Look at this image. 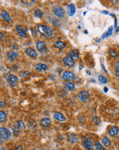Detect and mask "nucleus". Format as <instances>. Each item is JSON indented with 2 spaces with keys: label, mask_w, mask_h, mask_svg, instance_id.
<instances>
[{
  "label": "nucleus",
  "mask_w": 119,
  "mask_h": 150,
  "mask_svg": "<svg viewBox=\"0 0 119 150\" xmlns=\"http://www.w3.org/2000/svg\"><path fill=\"white\" fill-rule=\"evenodd\" d=\"M38 31L45 38H50L53 36V32L51 29L46 25H38Z\"/></svg>",
  "instance_id": "obj_1"
},
{
  "label": "nucleus",
  "mask_w": 119,
  "mask_h": 150,
  "mask_svg": "<svg viewBox=\"0 0 119 150\" xmlns=\"http://www.w3.org/2000/svg\"><path fill=\"white\" fill-rule=\"evenodd\" d=\"M6 79L10 86H14L18 82V78L13 75H8L6 76Z\"/></svg>",
  "instance_id": "obj_2"
},
{
  "label": "nucleus",
  "mask_w": 119,
  "mask_h": 150,
  "mask_svg": "<svg viewBox=\"0 0 119 150\" xmlns=\"http://www.w3.org/2000/svg\"><path fill=\"white\" fill-rule=\"evenodd\" d=\"M11 136L10 131L6 128H0V137L3 139H8Z\"/></svg>",
  "instance_id": "obj_3"
},
{
  "label": "nucleus",
  "mask_w": 119,
  "mask_h": 150,
  "mask_svg": "<svg viewBox=\"0 0 119 150\" xmlns=\"http://www.w3.org/2000/svg\"><path fill=\"white\" fill-rule=\"evenodd\" d=\"M53 13L55 14L56 17L58 18H63L64 16V9L62 8L60 6H57V7H55L54 9H53Z\"/></svg>",
  "instance_id": "obj_4"
},
{
  "label": "nucleus",
  "mask_w": 119,
  "mask_h": 150,
  "mask_svg": "<svg viewBox=\"0 0 119 150\" xmlns=\"http://www.w3.org/2000/svg\"><path fill=\"white\" fill-rule=\"evenodd\" d=\"M83 144L86 149L87 150H93V143L90 141V138L88 137H86V138L83 141Z\"/></svg>",
  "instance_id": "obj_5"
},
{
  "label": "nucleus",
  "mask_w": 119,
  "mask_h": 150,
  "mask_svg": "<svg viewBox=\"0 0 119 150\" xmlns=\"http://www.w3.org/2000/svg\"><path fill=\"white\" fill-rule=\"evenodd\" d=\"M78 97H79V98L81 101H83V102H87V101H88V100H89L90 94L88 92L83 91V92H79L78 94Z\"/></svg>",
  "instance_id": "obj_6"
},
{
  "label": "nucleus",
  "mask_w": 119,
  "mask_h": 150,
  "mask_svg": "<svg viewBox=\"0 0 119 150\" xmlns=\"http://www.w3.org/2000/svg\"><path fill=\"white\" fill-rule=\"evenodd\" d=\"M63 79L66 81H71L75 79V75L72 72L70 71H66L63 74Z\"/></svg>",
  "instance_id": "obj_7"
},
{
  "label": "nucleus",
  "mask_w": 119,
  "mask_h": 150,
  "mask_svg": "<svg viewBox=\"0 0 119 150\" xmlns=\"http://www.w3.org/2000/svg\"><path fill=\"white\" fill-rule=\"evenodd\" d=\"M16 29H17V32H18V33L19 34V36L21 37H26V36H27V31H26V29L23 27H22L21 25H17Z\"/></svg>",
  "instance_id": "obj_8"
},
{
  "label": "nucleus",
  "mask_w": 119,
  "mask_h": 150,
  "mask_svg": "<svg viewBox=\"0 0 119 150\" xmlns=\"http://www.w3.org/2000/svg\"><path fill=\"white\" fill-rule=\"evenodd\" d=\"M67 138H68V141L72 143H76L79 140V138L77 137V136L73 133L68 134V136H67Z\"/></svg>",
  "instance_id": "obj_9"
},
{
  "label": "nucleus",
  "mask_w": 119,
  "mask_h": 150,
  "mask_svg": "<svg viewBox=\"0 0 119 150\" xmlns=\"http://www.w3.org/2000/svg\"><path fill=\"white\" fill-rule=\"evenodd\" d=\"M63 62L67 66H73L75 64L74 60L73 59L71 58V57H64V59H63Z\"/></svg>",
  "instance_id": "obj_10"
},
{
  "label": "nucleus",
  "mask_w": 119,
  "mask_h": 150,
  "mask_svg": "<svg viewBox=\"0 0 119 150\" xmlns=\"http://www.w3.org/2000/svg\"><path fill=\"white\" fill-rule=\"evenodd\" d=\"M46 47H47V45H46L45 42H44L43 41H38L36 44V49L40 52L45 50Z\"/></svg>",
  "instance_id": "obj_11"
},
{
  "label": "nucleus",
  "mask_w": 119,
  "mask_h": 150,
  "mask_svg": "<svg viewBox=\"0 0 119 150\" xmlns=\"http://www.w3.org/2000/svg\"><path fill=\"white\" fill-rule=\"evenodd\" d=\"M35 68L37 70L40 71V72H44V71L47 70V69H48V66L45 63H38V64H36L35 66Z\"/></svg>",
  "instance_id": "obj_12"
},
{
  "label": "nucleus",
  "mask_w": 119,
  "mask_h": 150,
  "mask_svg": "<svg viewBox=\"0 0 119 150\" xmlns=\"http://www.w3.org/2000/svg\"><path fill=\"white\" fill-rule=\"evenodd\" d=\"M53 118L59 121H64L66 120V118L64 117V115L59 112H55L53 114Z\"/></svg>",
  "instance_id": "obj_13"
},
{
  "label": "nucleus",
  "mask_w": 119,
  "mask_h": 150,
  "mask_svg": "<svg viewBox=\"0 0 119 150\" xmlns=\"http://www.w3.org/2000/svg\"><path fill=\"white\" fill-rule=\"evenodd\" d=\"M76 8H75V6L74 4H70L67 8V13L68 14L69 16H73L74 14L75 13Z\"/></svg>",
  "instance_id": "obj_14"
},
{
  "label": "nucleus",
  "mask_w": 119,
  "mask_h": 150,
  "mask_svg": "<svg viewBox=\"0 0 119 150\" xmlns=\"http://www.w3.org/2000/svg\"><path fill=\"white\" fill-rule=\"evenodd\" d=\"M26 53L27 55H29L31 57H37V53L36 50L31 48H27L26 49Z\"/></svg>",
  "instance_id": "obj_15"
},
{
  "label": "nucleus",
  "mask_w": 119,
  "mask_h": 150,
  "mask_svg": "<svg viewBox=\"0 0 119 150\" xmlns=\"http://www.w3.org/2000/svg\"><path fill=\"white\" fill-rule=\"evenodd\" d=\"M79 57V53L77 50H72L69 53V57L74 59H77Z\"/></svg>",
  "instance_id": "obj_16"
},
{
  "label": "nucleus",
  "mask_w": 119,
  "mask_h": 150,
  "mask_svg": "<svg viewBox=\"0 0 119 150\" xmlns=\"http://www.w3.org/2000/svg\"><path fill=\"white\" fill-rule=\"evenodd\" d=\"M1 16L3 18V19L5 21H6L7 23H10L11 22V18L10 17L9 14L7 12H6L5 10H2L1 12Z\"/></svg>",
  "instance_id": "obj_17"
},
{
  "label": "nucleus",
  "mask_w": 119,
  "mask_h": 150,
  "mask_svg": "<svg viewBox=\"0 0 119 150\" xmlns=\"http://www.w3.org/2000/svg\"><path fill=\"white\" fill-rule=\"evenodd\" d=\"M7 56L8 57L9 60H13L14 59H16L19 56V54L17 52H14V51H9L7 54Z\"/></svg>",
  "instance_id": "obj_18"
},
{
  "label": "nucleus",
  "mask_w": 119,
  "mask_h": 150,
  "mask_svg": "<svg viewBox=\"0 0 119 150\" xmlns=\"http://www.w3.org/2000/svg\"><path fill=\"white\" fill-rule=\"evenodd\" d=\"M119 128L116 127V126H114V127H112V128L110 129V130H109V134H110V135L112 136V137H114L116 135H117V134L119 133Z\"/></svg>",
  "instance_id": "obj_19"
},
{
  "label": "nucleus",
  "mask_w": 119,
  "mask_h": 150,
  "mask_svg": "<svg viewBox=\"0 0 119 150\" xmlns=\"http://www.w3.org/2000/svg\"><path fill=\"white\" fill-rule=\"evenodd\" d=\"M40 124L43 127H48L51 124V120L48 118H43L40 121Z\"/></svg>",
  "instance_id": "obj_20"
},
{
  "label": "nucleus",
  "mask_w": 119,
  "mask_h": 150,
  "mask_svg": "<svg viewBox=\"0 0 119 150\" xmlns=\"http://www.w3.org/2000/svg\"><path fill=\"white\" fill-rule=\"evenodd\" d=\"M54 46L56 47V48H58V49H64V48H65V44H64V42H62V41H57V42H55V44H54Z\"/></svg>",
  "instance_id": "obj_21"
},
{
  "label": "nucleus",
  "mask_w": 119,
  "mask_h": 150,
  "mask_svg": "<svg viewBox=\"0 0 119 150\" xmlns=\"http://www.w3.org/2000/svg\"><path fill=\"white\" fill-rule=\"evenodd\" d=\"M65 88L66 89H68V91H73L74 89H75V85L72 83H71V82H68V83H66L65 84Z\"/></svg>",
  "instance_id": "obj_22"
},
{
  "label": "nucleus",
  "mask_w": 119,
  "mask_h": 150,
  "mask_svg": "<svg viewBox=\"0 0 119 150\" xmlns=\"http://www.w3.org/2000/svg\"><path fill=\"white\" fill-rule=\"evenodd\" d=\"M6 118H7V115L4 111H0V122L3 123L6 120Z\"/></svg>",
  "instance_id": "obj_23"
},
{
  "label": "nucleus",
  "mask_w": 119,
  "mask_h": 150,
  "mask_svg": "<svg viewBox=\"0 0 119 150\" xmlns=\"http://www.w3.org/2000/svg\"><path fill=\"white\" fill-rule=\"evenodd\" d=\"M94 147L96 150H105L103 146L101 144L99 141H96L94 143Z\"/></svg>",
  "instance_id": "obj_24"
},
{
  "label": "nucleus",
  "mask_w": 119,
  "mask_h": 150,
  "mask_svg": "<svg viewBox=\"0 0 119 150\" xmlns=\"http://www.w3.org/2000/svg\"><path fill=\"white\" fill-rule=\"evenodd\" d=\"M110 143L111 142L109 140L108 138L107 137H103V144L104 145L107 147V146H109L110 145Z\"/></svg>",
  "instance_id": "obj_25"
},
{
  "label": "nucleus",
  "mask_w": 119,
  "mask_h": 150,
  "mask_svg": "<svg viewBox=\"0 0 119 150\" xmlns=\"http://www.w3.org/2000/svg\"><path fill=\"white\" fill-rule=\"evenodd\" d=\"M43 12L41 11V10H39V9L36 10H35V12H34V15L37 17V18H41L42 16H43Z\"/></svg>",
  "instance_id": "obj_26"
},
{
  "label": "nucleus",
  "mask_w": 119,
  "mask_h": 150,
  "mask_svg": "<svg viewBox=\"0 0 119 150\" xmlns=\"http://www.w3.org/2000/svg\"><path fill=\"white\" fill-rule=\"evenodd\" d=\"M98 79H99V81L101 82L102 84H106L107 83V79L103 76H99Z\"/></svg>",
  "instance_id": "obj_27"
},
{
  "label": "nucleus",
  "mask_w": 119,
  "mask_h": 150,
  "mask_svg": "<svg viewBox=\"0 0 119 150\" xmlns=\"http://www.w3.org/2000/svg\"><path fill=\"white\" fill-rule=\"evenodd\" d=\"M112 29H113V27H110V29H108V31H107L106 33H105L104 35H103L102 38H104L110 36L111 34L112 33Z\"/></svg>",
  "instance_id": "obj_28"
},
{
  "label": "nucleus",
  "mask_w": 119,
  "mask_h": 150,
  "mask_svg": "<svg viewBox=\"0 0 119 150\" xmlns=\"http://www.w3.org/2000/svg\"><path fill=\"white\" fill-rule=\"evenodd\" d=\"M17 124H18V126H19V128H21V129H25V128H26L25 124H24V123H23V122L22 121H18Z\"/></svg>",
  "instance_id": "obj_29"
},
{
  "label": "nucleus",
  "mask_w": 119,
  "mask_h": 150,
  "mask_svg": "<svg viewBox=\"0 0 119 150\" xmlns=\"http://www.w3.org/2000/svg\"><path fill=\"white\" fill-rule=\"evenodd\" d=\"M13 133L15 136H17V135L19 134V126H16V128L14 127L13 128Z\"/></svg>",
  "instance_id": "obj_30"
},
{
  "label": "nucleus",
  "mask_w": 119,
  "mask_h": 150,
  "mask_svg": "<svg viewBox=\"0 0 119 150\" xmlns=\"http://www.w3.org/2000/svg\"><path fill=\"white\" fill-rule=\"evenodd\" d=\"M93 121L96 124H99L100 122H101L100 119H99L97 116H94V117H93Z\"/></svg>",
  "instance_id": "obj_31"
},
{
  "label": "nucleus",
  "mask_w": 119,
  "mask_h": 150,
  "mask_svg": "<svg viewBox=\"0 0 119 150\" xmlns=\"http://www.w3.org/2000/svg\"><path fill=\"white\" fill-rule=\"evenodd\" d=\"M110 55L112 57H117L116 53L115 52L114 50H110Z\"/></svg>",
  "instance_id": "obj_32"
},
{
  "label": "nucleus",
  "mask_w": 119,
  "mask_h": 150,
  "mask_svg": "<svg viewBox=\"0 0 119 150\" xmlns=\"http://www.w3.org/2000/svg\"><path fill=\"white\" fill-rule=\"evenodd\" d=\"M116 75L119 76V62L116 64Z\"/></svg>",
  "instance_id": "obj_33"
},
{
  "label": "nucleus",
  "mask_w": 119,
  "mask_h": 150,
  "mask_svg": "<svg viewBox=\"0 0 119 150\" xmlns=\"http://www.w3.org/2000/svg\"><path fill=\"white\" fill-rule=\"evenodd\" d=\"M21 2L22 3H23L24 4L30 5V4H32V3H33V2H34V1H23V0H22Z\"/></svg>",
  "instance_id": "obj_34"
},
{
  "label": "nucleus",
  "mask_w": 119,
  "mask_h": 150,
  "mask_svg": "<svg viewBox=\"0 0 119 150\" xmlns=\"http://www.w3.org/2000/svg\"><path fill=\"white\" fill-rule=\"evenodd\" d=\"M30 72H27V71H25L24 72H23L21 74V76H23V77H26L27 76H29L30 75Z\"/></svg>",
  "instance_id": "obj_35"
},
{
  "label": "nucleus",
  "mask_w": 119,
  "mask_h": 150,
  "mask_svg": "<svg viewBox=\"0 0 119 150\" xmlns=\"http://www.w3.org/2000/svg\"><path fill=\"white\" fill-rule=\"evenodd\" d=\"M6 105V103L3 101H0V108H3L4 106H5Z\"/></svg>",
  "instance_id": "obj_36"
},
{
  "label": "nucleus",
  "mask_w": 119,
  "mask_h": 150,
  "mask_svg": "<svg viewBox=\"0 0 119 150\" xmlns=\"http://www.w3.org/2000/svg\"><path fill=\"white\" fill-rule=\"evenodd\" d=\"M31 31H32V35L35 36V35H36V30H35L34 29H31Z\"/></svg>",
  "instance_id": "obj_37"
},
{
  "label": "nucleus",
  "mask_w": 119,
  "mask_h": 150,
  "mask_svg": "<svg viewBox=\"0 0 119 150\" xmlns=\"http://www.w3.org/2000/svg\"><path fill=\"white\" fill-rule=\"evenodd\" d=\"M15 150H23V147L21 146H19L18 147H17V149Z\"/></svg>",
  "instance_id": "obj_38"
},
{
  "label": "nucleus",
  "mask_w": 119,
  "mask_h": 150,
  "mask_svg": "<svg viewBox=\"0 0 119 150\" xmlns=\"http://www.w3.org/2000/svg\"><path fill=\"white\" fill-rule=\"evenodd\" d=\"M3 38H4V35H3V33H1V32H0V40H1Z\"/></svg>",
  "instance_id": "obj_39"
},
{
  "label": "nucleus",
  "mask_w": 119,
  "mask_h": 150,
  "mask_svg": "<svg viewBox=\"0 0 119 150\" xmlns=\"http://www.w3.org/2000/svg\"><path fill=\"white\" fill-rule=\"evenodd\" d=\"M107 90H108V89H107V88H106V87H105V88H104V91H105V92H107Z\"/></svg>",
  "instance_id": "obj_40"
},
{
  "label": "nucleus",
  "mask_w": 119,
  "mask_h": 150,
  "mask_svg": "<svg viewBox=\"0 0 119 150\" xmlns=\"http://www.w3.org/2000/svg\"><path fill=\"white\" fill-rule=\"evenodd\" d=\"M102 68H103V70H105V72H107V70H106V69H105V67H104V66H103V65H102Z\"/></svg>",
  "instance_id": "obj_41"
},
{
  "label": "nucleus",
  "mask_w": 119,
  "mask_h": 150,
  "mask_svg": "<svg viewBox=\"0 0 119 150\" xmlns=\"http://www.w3.org/2000/svg\"><path fill=\"white\" fill-rule=\"evenodd\" d=\"M103 13H106V14H109V12H107V11H103Z\"/></svg>",
  "instance_id": "obj_42"
},
{
  "label": "nucleus",
  "mask_w": 119,
  "mask_h": 150,
  "mask_svg": "<svg viewBox=\"0 0 119 150\" xmlns=\"http://www.w3.org/2000/svg\"><path fill=\"white\" fill-rule=\"evenodd\" d=\"M84 33H88V31H84Z\"/></svg>",
  "instance_id": "obj_43"
},
{
  "label": "nucleus",
  "mask_w": 119,
  "mask_h": 150,
  "mask_svg": "<svg viewBox=\"0 0 119 150\" xmlns=\"http://www.w3.org/2000/svg\"><path fill=\"white\" fill-rule=\"evenodd\" d=\"M0 51H1V47H0Z\"/></svg>",
  "instance_id": "obj_44"
}]
</instances>
